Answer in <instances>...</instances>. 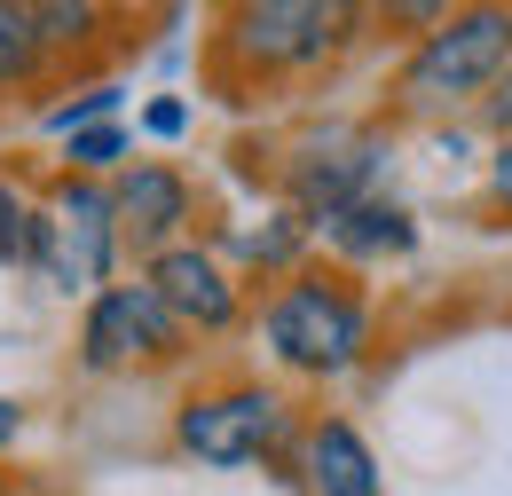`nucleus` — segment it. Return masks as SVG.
Here are the masks:
<instances>
[{
  "instance_id": "obj_6",
  "label": "nucleus",
  "mask_w": 512,
  "mask_h": 496,
  "mask_svg": "<svg viewBox=\"0 0 512 496\" xmlns=\"http://www.w3.org/2000/svg\"><path fill=\"white\" fill-rule=\"evenodd\" d=\"M355 8H323V0H268V8H237V48L253 63H323L339 40H347Z\"/></svg>"
},
{
  "instance_id": "obj_9",
  "label": "nucleus",
  "mask_w": 512,
  "mask_h": 496,
  "mask_svg": "<svg viewBox=\"0 0 512 496\" xmlns=\"http://www.w3.org/2000/svg\"><path fill=\"white\" fill-rule=\"evenodd\" d=\"M111 205H119V237H134V245L158 260V252H166V237L190 221V182H182L174 166H134Z\"/></svg>"
},
{
  "instance_id": "obj_20",
  "label": "nucleus",
  "mask_w": 512,
  "mask_h": 496,
  "mask_svg": "<svg viewBox=\"0 0 512 496\" xmlns=\"http://www.w3.org/2000/svg\"><path fill=\"white\" fill-rule=\"evenodd\" d=\"M182 119H190L182 103H158V111H150V134H182Z\"/></svg>"
},
{
  "instance_id": "obj_10",
  "label": "nucleus",
  "mask_w": 512,
  "mask_h": 496,
  "mask_svg": "<svg viewBox=\"0 0 512 496\" xmlns=\"http://www.w3.org/2000/svg\"><path fill=\"white\" fill-rule=\"evenodd\" d=\"M308 489L316 496H379V457L355 426H316L308 434Z\"/></svg>"
},
{
  "instance_id": "obj_21",
  "label": "nucleus",
  "mask_w": 512,
  "mask_h": 496,
  "mask_svg": "<svg viewBox=\"0 0 512 496\" xmlns=\"http://www.w3.org/2000/svg\"><path fill=\"white\" fill-rule=\"evenodd\" d=\"M16 426H24V410H16V402H0V449L16 441Z\"/></svg>"
},
{
  "instance_id": "obj_12",
  "label": "nucleus",
  "mask_w": 512,
  "mask_h": 496,
  "mask_svg": "<svg viewBox=\"0 0 512 496\" xmlns=\"http://www.w3.org/2000/svg\"><path fill=\"white\" fill-rule=\"evenodd\" d=\"M32 63H40L32 8H8V0H0V79H32Z\"/></svg>"
},
{
  "instance_id": "obj_5",
  "label": "nucleus",
  "mask_w": 512,
  "mask_h": 496,
  "mask_svg": "<svg viewBox=\"0 0 512 496\" xmlns=\"http://www.w3.org/2000/svg\"><path fill=\"white\" fill-rule=\"evenodd\" d=\"M174 339H182V323L158 308L150 284H103L87 300V323H79V347L95 371H119L134 355H174Z\"/></svg>"
},
{
  "instance_id": "obj_14",
  "label": "nucleus",
  "mask_w": 512,
  "mask_h": 496,
  "mask_svg": "<svg viewBox=\"0 0 512 496\" xmlns=\"http://www.w3.org/2000/svg\"><path fill=\"white\" fill-rule=\"evenodd\" d=\"M111 111H119V87H87V95L56 103V111H48V126H56V134H87V126L111 119Z\"/></svg>"
},
{
  "instance_id": "obj_16",
  "label": "nucleus",
  "mask_w": 512,
  "mask_h": 496,
  "mask_svg": "<svg viewBox=\"0 0 512 496\" xmlns=\"http://www.w3.org/2000/svg\"><path fill=\"white\" fill-rule=\"evenodd\" d=\"M32 252V213H24V197L0 182V260H24Z\"/></svg>"
},
{
  "instance_id": "obj_3",
  "label": "nucleus",
  "mask_w": 512,
  "mask_h": 496,
  "mask_svg": "<svg viewBox=\"0 0 512 496\" xmlns=\"http://www.w3.org/2000/svg\"><path fill=\"white\" fill-rule=\"evenodd\" d=\"M111 237H119L111 189L64 182L56 189V213L32 221V252H24V260H40L64 292H87V284H103V268H111Z\"/></svg>"
},
{
  "instance_id": "obj_13",
  "label": "nucleus",
  "mask_w": 512,
  "mask_h": 496,
  "mask_svg": "<svg viewBox=\"0 0 512 496\" xmlns=\"http://www.w3.org/2000/svg\"><path fill=\"white\" fill-rule=\"evenodd\" d=\"M119 158H127V134H119V126H87V134H71V166H79V182H87V174H111Z\"/></svg>"
},
{
  "instance_id": "obj_1",
  "label": "nucleus",
  "mask_w": 512,
  "mask_h": 496,
  "mask_svg": "<svg viewBox=\"0 0 512 496\" xmlns=\"http://www.w3.org/2000/svg\"><path fill=\"white\" fill-rule=\"evenodd\" d=\"M505 71H512V8H457L402 63V95L434 111V103H457V95H489Z\"/></svg>"
},
{
  "instance_id": "obj_8",
  "label": "nucleus",
  "mask_w": 512,
  "mask_h": 496,
  "mask_svg": "<svg viewBox=\"0 0 512 496\" xmlns=\"http://www.w3.org/2000/svg\"><path fill=\"white\" fill-rule=\"evenodd\" d=\"M150 292H158V308L174 315V323H197V331H229V323H237L229 276L213 268V252H197V245L158 252V260H150Z\"/></svg>"
},
{
  "instance_id": "obj_2",
  "label": "nucleus",
  "mask_w": 512,
  "mask_h": 496,
  "mask_svg": "<svg viewBox=\"0 0 512 496\" xmlns=\"http://www.w3.org/2000/svg\"><path fill=\"white\" fill-rule=\"evenodd\" d=\"M260 331H268V347L292 363V371H347L355 355H363V300L339 284V276H292L268 315H260Z\"/></svg>"
},
{
  "instance_id": "obj_15",
  "label": "nucleus",
  "mask_w": 512,
  "mask_h": 496,
  "mask_svg": "<svg viewBox=\"0 0 512 496\" xmlns=\"http://www.w3.org/2000/svg\"><path fill=\"white\" fill-rule=\"evenodd\" d=\"M32 32H40V48L48 40H87L95 32V8H56L48 0V8H32Z\"/></svg>"
},
{
  "instance_id": "obj_18",
  "label": "nucleus",
  "mask_w": 512,
  "mask_h": 496,
  "mask_svg": "<svg viewBox=\"0 0 512 496\" xmlns=\"http://www.w3.org/2000/svg\"><path fill=\"white\" fill-rule=\"evenodd\" d=\"M489 126H497V134L512 142V71L497 79V87H489Z\"/></svg>"
},
{
  "instance_id": "obj_17",
  "label": "nucleus",
  "mask_w": 512,
  "mask_h": 496,
  "mask_svg": "<svg viewBox=\"0 0 512 496\" xmlns=\"http://www.w3.org/2000/svg\"><path fill=\"white\" fill-rule=\"evenodd\" d=\"M245 252H253L260 268H276V260H292V252H300V213H284L276 229H260V237H245Z\"/></svg>"
},
{
  "instance_id": "obj_11",
  "label": "nucleus",
  "mask_w": 512,
  "mask_h": 496,
  "mask_svg": "<svg viewBox=\"0 0 512 496\" xmlns=\"http://www.w3.org/2000/svg\"><path fill=\"white\" fill-rule=\"evenodd\" d=\"M410 213L402 205H386V197H363L355 213H339L331 221V245L339 252H355V260H379V252H410Z\"/></svg>"
},
{
  "instance_id": "obj_19",
  "label": "nucleus",
  "mask_w": 512,
  "mask_h": 496,
  "mask_svg": "<svg viewBox=\"0 0 512 496\" xmlns=\"http://www.w3.org/2000/svg\"><path fill=\"white\" fill-rule=\"evenodd\" d=\"M489 189H497V197H505V205H512V142H505V150H497V166H489Z\"/></svg>"
},
{
  "instance_id": "obj_4",
  "label": "nucleus",
  "mask_w": 512,
  "mask_h": 496,
  "mask_svg": "<svg viewBox=\"0 0 512 496\" xmlns=\"http://www.w3.org/2000/svg\"><path fill=\"white\" fill-rule=\"evenodd\" d=\"M284 434V402L268 386H229V394H205L174 418V441L190 449L197 465H253L268 457Z\"/></svg>"
},
{
  "instance_id": "obj_7",
  "label": "nucleus",
  "mask_w": 512,
  "mask_h": 496,
  "mask_svg": "<svg viewBox=\"0 0 512 496\" xmlns=\"http://www.w3.org/2000/svg\"><path fill=\"white\" fill-rule=\"evenodd\" d=\"M379 134H331V142H316L300 166H292V197H300V221H339V213H355L363 197H371V182H379Z\"/></svg>"
}]
</instances>
